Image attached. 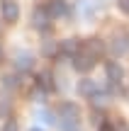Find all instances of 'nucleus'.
Listing matches in <instances>:
<instances>
[{
    "instance_id": "obj_14",
    "label": "nucleus",
    "mask_w": 129,
    "mask_h": 131,
    "mask_svg": "<svg viewBox=\"0 0 129 131\" xmlns=\"http://www.w3.org/2000/svg\"><path fill=\"white\" fill-rule=\"evenodd\" d=\"M90 97H93V107H105L107 104V95L105 92H93Z\"/></svg>"
},
{
    "instance_id": "obj_12",
    "label": "nucleus",
    "mask_w": 129,
    "mask_h": 131,
    "mask_svg": "<svg viewBox=\"0 0 129 131\" xmlns=\"http://www.w3.org/2000/svg\"><path fill=\"white\" fill-rule=\"evenodd\" d=\"M78 114H81V109H78L73 102H63V104H61V117H73V119H78Z\"/></svg>"
},
{
    "instance_id": "obj_2",
    "label": "nucleus",
    "mask_w": 129,
    "mask_h": 131,
    "mask_svg": "<svg viewBox=\"0 0 129 131\" xmlns=\"http://www.w3.org/2000/svg\"><path fill=\"white\" fill-rule=\"evenodd\" d=\"M46 15L51 19H56V17H63V15H68V5H66V0H49L46 3Z\"/></svg>"
},
{
    "instance_id": "obj_3",
    "label": "nucleus",
    "mask_w": 129,
    "mask_h": 131,
    "mask_svg": "<svg viewBox=\"0 0 129 131\" xmlns=\"http://www.w3.org/2000/svg\"><path fill=\"white\" fill-rule=\"evenodd\" d=\"M0 15H3V22H17V17H19V7H17V3H12V0H5V3L0 5Z\"/></svg>"
},
{
    "instance_id": "obj_22",
    "label": "nucleus",
    "mask_w": 129,
    "mask_h": 131,
    "mask_svg": "<svg viewBox=\"0 0 129 131\" xmlns=\"http://www.w3.org/2000/svg\"><path fill=\"white\" fill-rule=\"evenodd\" d=\"M100 131H115V129H112L110 122H102V124H100Z\"/></svg>"
},
{
    "instance_id": "obj_18",
    "label": "nucleus",
    "mask_w": 129,
    "mask_h": 131,
    "mask_svg": "<svg viewBox=\"0 0 129 131\" xmlns=\"http://www.w3.org/2000/svg\"><path fill=\"white\" fill-rule=\"evenodd\" d=\"M112 129H115V131H129V124L120 119V122H115V124H112Z\"/></svg>"
},
{
    "instance_id": "obj_17",
    "label": "nucleus",
    "mask_w": 129,
    "mask_h": 131,
    "mask_svg": "<svg viewBox=\"0 0 129 131\" xmlns=\"http://www.w3.org/2000/svg\"><path fill=\"white\" fill-rule=\"evenodd\" d=\"M3 85H5V88H10V90H15V88H17V78H15V75H5V78H3Z\"/></svg>"
},
{
    "instance_id": "obj_23",
    "label": "nucleus",
    "mask_w": 129,
    "mask_h": 131,
    "mask_svg": "<svg viewBox=\"0 0 129 131\" xmlns=\"http://www.w3.org/2000/svg\"><path fill=\"white\" fill-rule=\"evenodd\" d=\"M0 61H3V49H0Z\"/></svg>"
},
{
    "instance_id": "obj_15",
    "label": "nucleus",
    "mask_w": 129,
    "mask_h": 131,
    "mask_svg": "<svg viewBox=\"0 0 129 131\" xmlns=\"http://www.w3.org/2000/svg\"><path fill=\"white\" fill-rule=\"evenodd\" d=\"M56 49H61V46H56V41H46V44L42 46V53H44V56H54Z\"/></svg>"
},
{
    "instance_id": "obj_10",
    "label": "nucleus",
    "mask_w": 129,
    "mask_h": 131,
    "mask_svg": "<svg viewBox=\"0 0 129 131\" xmlns=\"http://www.w3.org/2000/svg\"><path fill=\"white\" fill-rule=\"evenodd\" d=\"M37 88H39V90H44V92H51V90H54L51 75H49V73H42V75L37 78Z\"/></svg>"
},
{
    "instance_id": "obj_8",
    "label": "nucleus",
    "mask_w": 129,
    "mask_h": 131,
    "mask_svg": "<svg viewBox=\"0 0 129 131\" xmlns=\"http://www.w3.org/2000/svg\"><path fill=\"white\" fill-rule=\"evenodd\" d=\"M105 70H107V78H110V83H120V80H122V66H120V63L110 61V63L105 66Z\"/></svg>"
},
{
    "instance_id": "obj_19",
    "label": "nucleus",
    "mask_w": 129,
    "mask_h": 131,
    "mask_svg": "<svg viewBox=\"0 0 129 131\" xmlns=\"http://www.w3.org/2000/svg\"><path fill=\"white\" fill-rule=\"evenodd\" d=\"M39 119H44V124H54V122H56L51 112H42V114H39Z\"/></svg>"
},
{
    "instance_id": "obj_24",
    "label": "nucleus",
    "mask_w": 129,
    "mask_h": 131,
    "mask_svg": "<svg viewBox=\"0 0 129 131\" xmlns=\"http://www.w3.org/2000/svg\"><path fill=\"white\" fill-rule=\"evenodd\" d=\"M29 131H42V129H29Z\"/></svg>"
},
{
    "instance_id": "obj_11",
    "label": "nucleus",
    "mask_w": 129,
    "mask_h": 131,
    "mask_svg": "<svg viewBox=\"0 0 129 131\" xmlns=\"http://www.w3.org/2000/svg\"><path fill=\"white\" fill-rule=\"evenodd\" d=\"M32 66H34V61H32V56H29V53L15 58V68H17V70H29Z\"/></svg>"
},
{
    "instance_id": "obj_4",
    "label": "nucleus",
    "mask_w": 129,
    "mask_h": 131,
    "mask_svg": "<svg viewBox=\"0 0 129 131\" xmlns=\"http://www.w3.org/2000/svg\"><path fill=\"white\" fill-rule=\"evenodd\" d=\"M81 41L78 39H66V41H61V53L63 56H68V58H73L76 53H81Z\"/></svg>"
},
{
    "instance_id": "obj_21",
    "label": "nucleus",
    "mask_w": 129,
    "mask_h": 131,
    "mask_svg": "<svg viewBox=\"0 0 129 131\" xmlns=\"http://www.w3.org/2000/svg\"><path fill=\"white\" fill-rule=\"evenodd\" d=\"M120 10L129 15V0H120Z\"/></svg>"
},
{
    "instance_id": "obj_7",
    "label": "nucleus",
    "mask_w": 129,
    "mask_h": 131,
    "mask_svg": "<svg viewBox=\"0 0 129 131\" xmlns=\"http://www.w3.org/2000/svg\"><path fill=\"white\" fill-rule=\"evenodd\" d=\"M110 51L115 53V56H124L129 51V37H117L115 41L110 44Z\"/></svg>"
},
{
    "instance_id": "obj_20",
    "label": "nucleus",
    "mask_w": 129,
    "mask_h": 131,
    "mask_svg": "<svg viewBox=\"0 0 129 131\" xmlns=\"http://www.w3.org/2000/svg\"><path fill=\"white\" fill-rule=\"evenodd\" d=\"M3 131H19V129H17V124H15L12 119H10V122H5V126H3Z\"/></svg>"
},
{
    "instance_id": "obj_9",
    "label": "nucleus",
    "mask_w": 129,
    "mask_h": 131,
    "mask_svg": "<svg viewBox=\"0 0 129 131\" xmlns=\"http://www.w3.org/2000/svg\"><path fill=\"white\" fill-rule=\"evenodd\" d=\"M58 129H61V131H81V126H78V119H73V117H61Z\"/></svg>"
},
{
    "instance_id": "obj_16",
    "label": "nucleus",
    "mask_w": 129,
    "mask_h": 131,
    "mask_svg": "<svg viewBox=\"0 0 129 131\" xmlns=\"http://www.w3.org/2000/svg\"><path fill=\"white\" fill-rule=\"evenodd\" d=\"M10 109H12V104H10V100L0 97V117H10Z\"/></svg>"
},
{
    "instance_id": "obj_5",
    "label": "nucleus",
    "mask_w": 129,
    "mask_h": 131,
    "mask_svg": "<svg viewBox=\"0 0 129 131\" xmlns=\"http://www.w3.org/2000/svg\"><path fill=\"white\" fill-rule=\"evenodd\" d=\"M83 51L97 58V56H102V51H105V44H102L100 39H88V41L83 44Z\"/></svg>"
},
{
    "instance_id": "obj_1",
    "label": "nucleus",
    "mask_w": 129,
    "mask_h": 131,
    "mask_svg": "<svg viewBox=\"0 0 129 131\" xmlns=\"http://www.w3.org/2000/svg\"><path fill=\"white\" fill-rule=\"evenodd\" d=\"M73 68L78 70V73H88V70L95 68V56H90V53H76L73 56Z\"/></svg>"
},
{
    "instance_id": "obj_13",
    "label": "nucleus",
    "mask_w": 129,
    "mask_h": 131,
    "mask_svg": "<svg viewBox=\"0 0 129 131\" xmlns=\"http://www.w3.org/2000/svg\"><path fill=\"white\" fill-rule=\"evenodd\" d=\"M97 90V85L93 83V80H81V83H78V92L81 95H93Z\"/></svg>"
},
{
    "instance_id": "obj_6",
    "label": "nucleus",
    "mask_w": 129,
    "mask_h": 131,
    "mask_svg": "<svg viewBox=\"0 0 129 131\" xmlns=\"http://www.w3.org/2000/svg\"><path fill=\"white\" fill-rule=\"evenodd\" d=\"M46 19H51L46 15V10H34V15H32V22H34V27L39 29V32H49V22Z\"/></svg>"
}]
</instances>
